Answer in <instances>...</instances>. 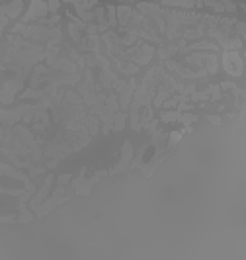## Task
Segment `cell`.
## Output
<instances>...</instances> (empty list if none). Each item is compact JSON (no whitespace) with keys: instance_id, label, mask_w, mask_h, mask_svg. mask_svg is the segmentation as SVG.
Listing matches in <instances>:
<instances>
[{"instance_id":"cell-1","label":"cell","mask_w":246,"mask_h":260,"mask_svg":"<svg viewBox=\"0 0 246 260\" xmlns=\"http://www.w3.org/2000/svg\"><path fill=\"white\" fill-rule=\"evenodd\" d=\"M192 2L194 0H164L166 6H192ZM195 4H209V6H215L219 10H234V4L231 0H197Z\"/></svg>"},{"instance_id":"cell-2","label":"cell","mask_w":246,"mask_h":260,"mask_svg":"<svg viewBox=\"0 0 246 260\" xmlns=\"http://www.w3.org/2000/svg\"><path fill=\"white\" fill-rule=\"evenodd\" d=\"M47 12H49V6H47V4H43L41 0H31V8H29V12L26 14L24 22H29V20H33L36 16H45Z\"/></svg>"},{"instance_id":"cell-3","label":"cell","mask_w":246,"mask_h":260,"mask_svg":"<svg viewBox=\"0 0 246 260\" xmlns=\"http://www.w3.org/2000/svg\"><path fill=\"white\" fill-rule=\"evenodd\" d=\"M59 10V0H49V12H57Z\"/></svg>"},{"instance_id":"cell-4","label":"cell","mask_w":246,"mask_h":260,"mask_svg":"<svg viewBox=\"0 0 246 260\" xmlns=\"http://www.w3.org/2000/svg\"><path fill=\"white\" fill-rule=\"evenodd\" d=\"M65 2H73V4H78V0H65Z\"/></svg>"}]
</instances>
